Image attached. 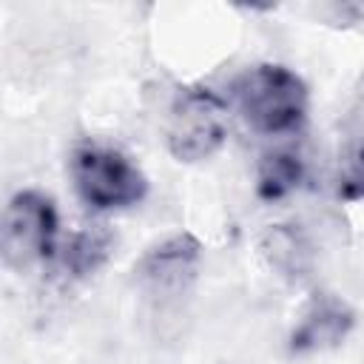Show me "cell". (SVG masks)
I'll return each instance as SVG.
<instances>
[{"label":"cell","instance_id":"obj_5","mask_svg":"<svg viewBox=\"0 0 364 364\" xmlns=\"http://www.w3.org/2000/svg\"><path fill=\"white\" fill-rule=\"evenodd\" d=\"M196 264L199 245L185 233L171 236L145 253L139 264V284L145 296H151L156 304H173L191 290L196 279Z\"/></svg>","mask_w":364,"mask_h":364},{"label":"cell","instance_id":"obj_8","mask_svg":"<svg viewBox=\"0 0 364 364\" xmlns=\"http://www.w3.org/2000/svg\"><path fill=\"white\" fill-rule=\"evenodd\" d=\"M108 247H111V236H108L105 230H97V228L80 230V233H74L71 242L65 245V250H63V264H65L74 276L94 273V270L105 262Z\"/></svg>","mask_w":364,"mask_h":364},{"label":"cell","instance_id":"obj_7","mask_svg":"<svg viewBox=\"0 0 364 364\" xmlns=\"http://www.w3.org/2000/svg\"><path fill=\"white\" fill-rule=\"evenodd\" d=\"M304 179V162L293 151H270L262 156L256 171V191L264 202L284 199Z\"/></svg>","mask_w":364,"mask_h":364},{"label":"cell","instance_id":"obj_2","mask_svg":"<svg viewBox=\"0 0 364 364\" xmlns=\"http://www.w3.org/2000/svg\"><path fill=\"white\" fill-rule=\"evenodd\" d=\"M71 179L80 199L97 210H117L136 205L145 196V176L117 148L108 145H80L71 154Z\"/></svg>","mask_w":364,"mask_h":364},{"label":"cell","instance_id":"obj_3","mask_svg":"<svg viewBox=\"0 0 364 364\" xmlns=\"http://www.w3.org/2000/svg\"><path fill=\"white\" fill-rule=\"evenodd\" d=\"M228 136V108L208 88H185L173 97L165 125L168 151L179 162L208 159Z\"/></svg>","mask_w":364,"mask_h":364},{"label":"cell","instance_id":"obj_6","mask_svg":"<svg viewBox=\"0 0 364 364\" xmlns=\"http://www.w3.org/2000/svg\"><path fill=\"white\" fill-rule=\"evenodd\" d=\"M353 327V313L347 310L344 301L336 296H316L310 307L304 310L301 321L296 324L290 336V347L296 353H310V350H324L338 344Z\"/></svg>","mask_w":364,"mask_h":364},{"label":"cell","instance_id":"obj_1","mask_svg":"<svg viewBox=\"0 0 364 364\" xmlns=\"http://www.w3.org/2000/svg\"><path fill=\"white\" fill-rule=\"evenodd\" d=\"M239 108L259 134H293L307 117V88L284 65H256L236 85Z\"/></svg>","mask_w":364,"mask_h":364},{"label":"cell","instance_id":"obj_9","mask_svg":"<svg viewBox=\"0 0 364 364\" xmlns=\"http://www.w3.org/2000/svg\"><path fill=\"white\" fill-rule=\"evenodd\" d=\"M338 193H344L347 199H361L364 196V142L350 148V154L341 165Z\"/></svg>","mask_w":364,"mask_h":364},{"label":"cell","instance_id":"obj_4","mask_svg":"<svg viewBox=\"0 0 364 364\" xmlns=\"http://www.w3.org/2000/svg\"><path fill=\"white\" fill-rule=\"evenodd\" d=\"M57 210L54 202L37 191H20L9 199L3 213V259L9 267H28L54 253Z\"/></svg>","mask_w":364,"mask_h":364}]
</instances>
